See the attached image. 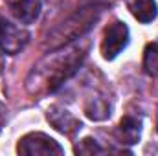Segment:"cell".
<instances>
[{
	"instance_id": "obj_4",
	"label": "cell",
	"mask_w": 158,
	"mask_h": 156,
	"mask_svg": "<svg viewBox=\"0 0 158 156\" xmlns=\"http://www.w3.org/2000/svg\"><path fill=\"white\" fill-rule=\"evenodd\" d=\"M127 44H129V28L123 22L114 20L105 30V35H103V40H101V55H103V59H107V61L116 59L127 48Z\"/></svg>"
},
{
	"instance_id": "obj_5",
	"label": "cell",
	"mask_w": 158,
	"mask_h": 156,
	"mask_svg": "<svg viewBox=\"0 0 158 156\" xmlns=\"http://www.w3.org/2000/svg\"><path fill=\"white\" fill-rule=\"evenodd\" d=\"M46 117H48V121L53 125V129H57L59 132H63V134H66V136L76 134L79 129H81V121H79L77 117L74 116L72 112H68L66 109L59 107V105L50 107Z\"/></svg>"
},
{
	"instance_id": "obj_2",
	"label": "cell",
	"mask_w": 158,
	"mask_h": 156,
	"mask_svg": "<svg viewBox=\"0 0 158 156\" xmlns=\"http://www.w3.org/2000/svg\"><path fill=\"white\" fill-rule=\"evenodd\" d=\"M17 153L26 156H33V154L48 156V154H63L64 149L53 138H50L42 132H31V134H26L24 138L19 140Z\"/></svg>"
},
{
	"instance_id": "obj_12",
	"label": "cell",
	"mask_w": 158,
	"mask_h": 156,
	"mask_svg": "<svg viewBox=\"0 0 158 156\" xmlns=\"http://www.w3.org/2000/svg\"><path fill=\"white\" fill-rule=\"evenodd\" d=\"M2 68H4V57L0 55V72H2Z\"/></svg>"
},
{
	"instance_id": "obj_6",
	"label": "cell",
	"mask_w": 158,
	"mask_h": 156,
	"mask_svg": "<svg viewBox=\"0 0 158 156\" xmlns=\"http://www.w3.org/2000/svg\"><path fill=\"white\" fill-rule=\"evenodd\" d=\"M11 15L22 24H31L40 15V0H7Z\"/></svg>"
},
{
	"instance_id": "obj_11",
	"label": "cell",
	"mask_w": 158,
	"mask_h": 156,
	"mask_svg": "<svg viewBox=\"0 0 158 156\" xmlns=\"http://www.w3.org/2000/svg\"><path fill=\"white\" fill-rule=\"evenodd\" d=\"M76 154H101V153H105V149H101L98 143H96V140H92V138H85L81 143L76 145Z\"/></svg>"
},
{
	"instance_id": "obj_7",
	"label": "cell",
	"mask_w": 158,
	"mask_h": 156,
	"mask_svg": "<svg viewBox=\"0 0 158 156\" xmlns=\"http://www.w3.org/2000/svg\"><path fill=\"white\" fill-rule=\"evenodd\" d=\"M140 134H142V119H140L138 116L127 114V116L119 121L118 138H119V142H121V143L134 145V143H138Z\"/></svg>"
},
{
	"instance_id": "obj_1",
	"label": "cell",
	"mask_w": 158,
	"mask_h": 156,
	"mask_svg": "<svg viewBox=\"0 0 158 156\" xmlns=\"http://www.w3.org/2000/svg\"><path fill=\"white\" fill-rule=\"evenodd\" d=\"M86 50L88 46L85 44H74L70 48H66L64 51H57V53H50L39 66L31 72V76L28 79V88L33 94L40 92H53L57 90L70 76L76 74L81 63L86 57Z\"/></svg>"
},
{
	"instance_id": "obj_3",
	"label": "cell",
	"mask_w": 158,
	"mask_h": 156,
	"mask_svg": "<svg viewBox=\"0 0 158 156\" xmlns=\"http://www.w3.org/2000/svg\"><path fill=\"white\" fill-rule=\"evenodd\" d=\"M30 40V33L22 28L13 24L11 20L0 17V48L7 55L20 53Z\"/></svg>"
},
{
	"instance_id": "obj_10",
	"label": "cell",
	"mask_w": 158,
	"mask_h": 156,
	"mask_svg": "<svg viewBox=\"0 0 158 156\" xmlns=\"http://www.w3.org/2000/svg\"><path fill=\"white\" fill-rule=\"evenodd\" d=\"M143 68L149 76L158 77V42H151L143 51Z\"/></svg>"
},
{
	"instance_id": "obj_9",
	"label": "cell",
	"mask_w": 158,
	"mask_h": 156,
	"mask_svg": "<svg viewBox=\"0 0 158 156\" xmlns=\"http://www.w3.org/2000/svg\"><path fill=\"white\" fill-rule=\"evenodd\" d=\"M85 112L90 119L99 121V119H105L110 116V107L103 97H90V101L85 107Z\"/></svg>"
},
{
	"instance_id": "obj_8",
	"label": "cell",
	"mask_w": 158,
	"mask_h": 156,
	"mask_svg": "<svg viewBox=\"0 0 158 156\" xmlns=\"http://www.w3.org/2000/svg\"><path fill=\"white\" fill-rule=\"evenodd\" d=\"M125 4L131 15L143 24L153 22L158 15V6L155 0H125Z\"/></svg>"
}]
</instances>
